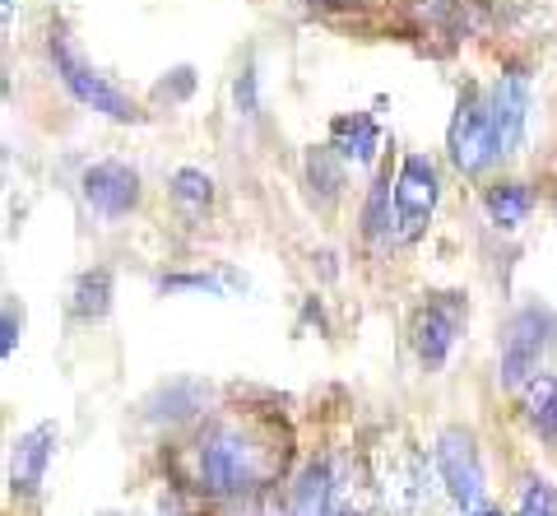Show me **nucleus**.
Listing matches in <instances>:
<instances>
[{"label": "nucleus", "instance_id": "1", "mask_svg": "<svg viewBox=\"0 0 557 516\" xmlns=\"http://www.w3.org/2000/svg\"><path fill=\"white\" fill-rule=\"evenodd\" d=\"M274 446L242 419L209 423L196 442V484L209 497H242L274 475Z\"/></svg>", "mask_w": 557, "mask_h": 516}, {"label": "nucleus", "instance_id": "2", "mask_svg": "<svg viewBox=\"0 0 557 516\" xmlns=\"http://www.w3.org/2000/svg\"><path fill=\"white\" fill-rule=\"evenodd\" d=\"M553 344V312L548 307H525L516 312V321L507 325V344H502V386L520 391L525 382H534L539 358Z\"/></svg>", "mask_w": 557, "mask_h": 516}, {"label": "nucleus", "instance_id": "3", "mask_svg": "<svg viewBox=\"0 0 557 516\" xmlns=\"http://www.w3.org/2000/svg\"><path fill=\"white\" fill-rule=\"evenodd\" d=\"M51 65H57L61 84L84 102V108L112 116V122H131V116H135V102L121 94V89H112V84L102 79L98 71H89V65H84L75 51H70V42L61 38V33H51Z\"/></svg>", "mask_w": 557, "mask_h": 516}, {"label": "nucleus", "instance_id": "4", "mask_svg": "<svg viewBox=\"0 0 557 516\" xmlns=\"http://www.w3.org/2000/svg\"><path fill=\"white\" fill-rule=\"evenodd\" d=\"M432 205H437V163L428 153H409L395 177V223L405 243L428 229Z\"/></svg>", "mask_w": 557, "mask_h": 516}, {"label": "nucleus", "instance_id": "5", "mask_svg": "<svg viewBox=\"0 0 557 516\" xmlns=\"http://www.w3.org/2000/svg\"><path fill=\"white\" fill-rule=\"evenodd\" d=\"M450 159H456L460 172H483L493 159H502L493 116H487V98H479V94L460 98V112H456V122H450Z\"/></svg>", "mask_w": 557, "mask_h": 516}, {"label": "nucleus", "instance_id": "6", "mask_svg": "<svg viewBox=\"0 0 557 516\" xmlns=\"http://www.w3.org/2000/svg\"><path fill=\"white\" fill-rule=\"evenodd\" d=\"M437 470L446 479L450 497H456L460 507H479L483 497V460H479V446L474 438L465 433V428H446L437 438Z\"/></svg>", "mask_w": 557, "mask_h": 516}, {"label": "nucleus", "instance_id": "7", "mask_svg": "<svg viewBox=\"0 0 557 516\" xmlns=\"http://www.w3.org/2000/svg\"><path fill=\"white\" fill-rule=\"evenodd\" d=\"M139 200V177L126 163H94L84 172V205L98 219H121L131 214Z\"/></svg>", "mask_w": 557, "mask_h": 516}, {"label": "nucleus", "instance_id": "8", "mask_svg": "<svg viewBox=\"0 0 557 516\" xmlns=\"http://www.w3.org/2000/svg\"><path fill=\"white\" fill-rule=\"evenodd\" d=\"M57 423H38V428H28V433L14 438L10 446V489L14 493H24L33 497L42 489V475H47V460L51 452H57Z\"/></svg>", "mask_w": 557, "mask_h": 516}, {"label": "nucleus", "instance_id": "9", "mask_svg": "<svg viewBox=\"0 0 557 516\" xmlns=\"http://www.w3.org/2000/svg\"><path fill=\"white\" fill-rule=\"evenodd\" d=\"M487 116H493V131H497V149L516 153L530 116V84L520 75H502L493 84V94H487Z\"/></svg>", "mask_w": 557, "mask_h": 516}, {"label": "nucleus", "instance_id": "10", "mask_svg": "<svg viewBox=\"0 0 557 516\" xmlns=\"http://www.w3.org/2000/svg\"><path fill=\"white\" fill-rule=\"evenodd\" d=\"M456 331H460V307H450V303H432L428 312L413 321V349H418V358H423L428 368L446 364L450 344H456Z\"/></svg>", "mask_w": 557, "mask_h": 516}, {"label": "nucleus", "instance_id": "11", "mask_svg": "<svg viewBox=\"0 0 557 516\" xmlns=\"http://www.w3.org/2000/svg\"><path fill=\"white\" fill-rule=\"evenodd\" d=\"M339 489L335 475H330V460H311L302 470V479L293 484V516H335Z\"/></svg>", "mask_w": 557, "mask_h": 516}, {"label": "nucleus", "instance_id": "12", "mask_svg": "<svg viewBox=\"0 0 557 516\" xmlns=\"http://www.w3.org/2000/svg\"><path fill=\"white\" fill-rule=\"evenodd\" d=\"M330 149H339L344 159H354V163H372L376 159V149H381V131L368 112H344L330 122Z\"/></svg>", "mask_w": 557, "mask_h": 516}, {"label": "nucleus", "instance_id": "13", "mask_svg": "<svg viewBox=\"0 0 557 516\" xmlns=\"http://www.w3.org/2000/svg\"><path fill=\"white\" fill-rule=\"evenodd\" d=\"M530 192L520 182H507V186H493L487 192V219L497 223V229H520V223L530 219Z\"/></svg>", "mask_w": 557, "mask_h": 516}, {"label": "nucleus", "instance_id": "14", "mask_svg": "<svg viewBox=\"0 0 557 516\" xmlns=\"http://www.w3.org/2000/svg\"><path fill=\"white\" fill-rule=\"evenodd\" d=\"M75 317L84 321H98V317H108V307H112V274L108 270H94V274H84V280L75 284Z\"/></svg>", "mask_w": 557, "mask_h": 516}, {"label": "nucleus", "instance_id": "15", "mask_svg": "<svg viewBox=\"0 0 557 516\" xmlns=\"http://www.w3.org/2000/svg\"><path fill=\"white\" fill-rule=\"evenodd\" d=\"M525 405H530V419H534L539 433L557 438V382H553V377H534Z\"/></svg>", "mask_w": 557, "mask_h": 516}, {"label": "nucleus", "instance_id": "16", "mask_svg": "<svg viewBox=\"0 0 557 516\" xmlns=\"http://www.w3.org/2000/svg\"><path fill=\"white\" fill-rule=\"evenodd\" d=\"M209 196H214V182H209L200 168H182L177 177H172V200H177L186 214H200Z\"/></svg>", "mask_w": 557, "mask_h": 516}, {"label": "nucleus", "instance_id": "17", "mask_svg": "<svg viewBox=\"0 0 557 516\" xmlns=\"http://www.w3.org/2000/svg\"><path fill=\"white\" fill-rule=\"evenodd\" d=\"M307 177H311V186L321 182V210H330L335 196H339V186H344V172L335 168V159H330V149L311 153V159H307Z\"/></svg>", "mask_w": 557, "mask_h": 516}, {"label": "nucleus", "instance_id": "18", "mask_svg": "<svg viewBox=\"0 0 557 516\" xmlns=\"http://www.w3.org/2000/svg\"><path fill=\"white\" fill-rule=\"evenodd\" d=\"M516 516H557V489L548 484V479H525Z\"/></svg>", "mask_w": 557, "mask_h": 516}, {"label": "nucleus", "instance_id": "19", "mask_svg": "<svg viewBox=\"0 0 557 516\" xmlns=\"http://www.w3.org/2000/svg\"><path fill=\"white\" fill-rule=\"evenodd\" d=\"M362 223H368V237H381L391 229V177H381L372 186V200H368V214H362Z\"/></svg>", "mask_w": 557, "mask_h": 516}, {"label": "nucleus", "instance_id": "20", "mask_svg": "<svg viewBox=\"0 0 557 516\" xmlns=\"http://www.w3.org/2000/svg\"><path fill=\"white\" fill-rule=\"evenodd\" d=\"M190 84H196V75H190L186 65H182V71H172V79L159 84V98H186V94H190Z\"/></svg>", "mask_w": 557, "mask_h": 516}, {"label": "nucleus", "instance_id": "21", "mask_svg": "<svg viewBox=\"0 0 557 516\" xmlns=\"http://www.w3.org/2000/svg\"><path fill=\"white\" fill-rule=\"evenodd\" d=\"M20 325L24 321H14V303H5V321H0V354H14V340H20Z\"/></svg>", "mask_w": 557, "mask_h": 516}, {"label": "nucleus", "instance_id": "22", "mask_svg": "<svg viewBox=\"0 0 557 516\" xmlns=\"http://www.w3.org/2000/svg\"><path fill=\"white\" fill-rule=\"evenodd\" d=\"M237 102H242V112H251V102H256V79H251V71L237 79Z\"/></svg>", "mask_w": 557, "mask_h": 516}, {"label": "nucleus", "instance_id": "23", "mask_svg": "<svg viewBox=\"0 0 557 516\" xmlns=\"http://www.w3.org/2000/svg\"><path fill=\"white\" fill-rule=\"evenodd\" d=\"M474 516H502V512H497V507H479Z\"/></svg>", "mask_w": 557, "mask_h": 516}, {"label": "nucleus", "instance_id": "24", "mask_svg": "<svg viewBox=\"0 0 557 516\" xmlns=\"http://www.w3.org/2000/svg\"><path fill=\"white\" fill-rule=\"evenodd\" d=\"M317 5H348V0H317Z\"/></svg>", "mask_w": 557, "mask_h": 516}]
</instances>
